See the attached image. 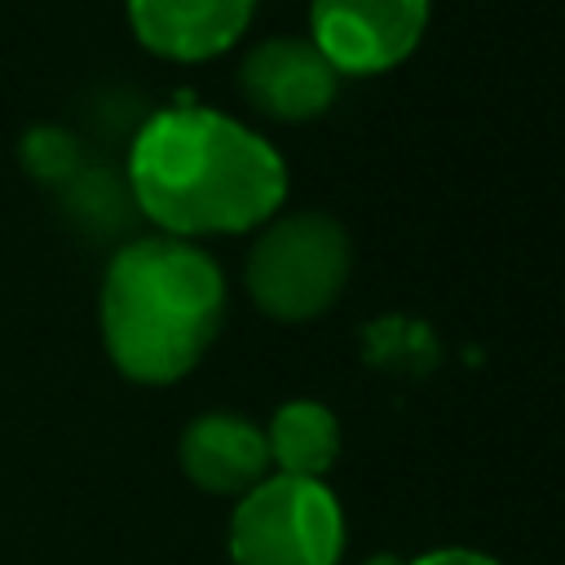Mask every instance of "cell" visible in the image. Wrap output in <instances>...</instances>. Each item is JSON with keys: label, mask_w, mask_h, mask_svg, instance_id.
Listing matches in <instances>:
<instances>
[{"label": "cell", "mask_w": 565, "mask_h": 565, "mask_svg": "<svg viewBox=\"0 0 565 565\" xmlns=\"http://www.w3.org/2000/svg\"><path fill=\"white\" fill-rule=\"evenodd\" d=\"M124 177L141 221L172 238L256 230L287 199L282 154L247 124L194 102L137 124Z\"/></svg>", "instance_id": "cell-1"}, {"label": "cell", "mask_w": 565, "mask_h": 565, "mask_svg": "<svg viewBox=\"0 0 565 565\" xmlns=\"http://www.w3.org/2000/svg\"><path fill=\"white\" fill-rule=\"evenodd\" d=\"M102 344L132 384H177L225 322V278L190 238H128L102 278Z\"/></svg>", "instance_id": "cell-2"}, {"label": "cell", "mask_w": 565, "mask_h": 565, "mask_svg": "<svg viewBox=\"0 0 565 565\" xmlns=\"http://www.w3.org/2000/svg\"><path fill=\"white\" fill-rule=\"evenodd\" d=\"M353 274V247L335 216L296 212L274 221L247 256V291L260 313L278 322H309L327 313Z\"/></svg>", "instance_id": "cell-3"}, {"label": "cell", "mask_w": 565, "mask_h": 565, "mask_svg": "<svg viewBox=\"0 0 565 565\" xmlns=\"http://www.w3.org/2000/svg\"><path fill=\"white\" fill-rule=\"evenodd\" d=\"M344 552V512L322 481L265 477L230 516L234 565H335Z\"/></svg>", "instance_id": "cell-4"}, {"label": "cell", "mask_w": 565, "mask_h": 565, "mask_svg": "<svg viewBox=\"0 0 565 565\" xmlns=\"http://www.w3.org/2000/svg\"><path fill=\"white\" fill-rule=\"evenodd\" d=\"M428 9L433 0H313V44L335 75H384L419 49Z\"/></svg>", "instance_id": "cell-5"}, {"label": "cell", "mask_w": 565, "mask_h": 565, "mask_svg": "<svg viewBox=\"0 0 565 565\" xmlns=\"http://www.w3.org/2000/svg\"><path fill=\"white\" fill-rule=\"evenodd\" d=\"M335 66L318 53L313 40H265L256 44L238 66V93L243 102L278 124H305L318 119L335 102Z\"/></svg>", "instance_id": "cell-6"}, {"label": "cell", "mask_w": 565, "mask_h": 565, "mask_svg": "<svg viewBox=\"0 0 565 565\" xmlns=\"http://www.w3.org/2000/svg\"><path fill=\"white\" fill-rule=\"evenodd\" d=\"M256 0H128L132 35L168 62H207L238 44Z\"/></svg>", "instance_id": "cell-7"}, {"label": "cell", "mask_w": 565, "mask_h": 565, "mask_svg": "<svg viewBox=\"0 0 565 565\" xmlns=\"http://www.w3.org/2000/svg\"><path fill=\"white\" fill-rule=\"evenodd\" d=\"M177 459H181V472L190 477V486H199L207 494L243 499L252 486H260L269 477L265 428H256L252 419L230 415V411H207V415L190 419L177 441Z\"/></svg>", "instance_id": "cell-8"}, {"label": "cell", "mask_w": 565, "mask_h": 565, "mask_svg": "<svg viewBox=\"0 0 565 565\" xmlns=\"http://www.w3.org/2000/svg\"><path fill=\"white\" fill-rule=\"evenodd\" d=\"M265 441H269V463H278L282 477L318 481L340 455V424L322 402L296 397L274 411Z\"/></svg>", "instance_id": "cell-9"}, {"label": "cell", "mask_w": 565, "mask_h": 565, "mask_svg": "<svg viewBox=\"0 0 565 565\" xmlns=\"http://www.w3.org/2000/svg\"><path fill=\"white\" fill-rule=\"evenodd\" d=\"M57 203H62V216L71 221V230H79L93 243L119 238L141 221L128 177L115 168H102V163H84L66 185H57Z\"/></svg>", "instance_id": "cell-10"}, {"label": "cell", "mask_w": 565, "mask_h": 565, "mask_svg": "<svg viewBox=\"0 0 565 565\" xmlns=\"http://www.w3.org/2000/svg\"><path fill=\"white\" fill-rule=\"evenodd\" d=\"M18 163L40 185H53L57 190V185H66L84 168V154H79L75 132H66L57 124H31L22 132V141H18Z\"/></svg>", "instance_id": "cell-11"}, {"label": "cell", "mask_w": 565, "mask_h": 565, "mask_svg": "<svg viewBox=\"0 0 565 565\" xmlns=\"http://www.w3.org/2000/svg\"><path fill=\"white\" fill-rule=\"evenodd\" d=\"M406 565H499V561L486 556V552H472V547H437V552L415 556V561H406Z\"/></svg>", "instance_id": "cell-12"}, {"label": "cell", "mask_w": 565, "mask_h": 565, "mask_svg": "<svg viewBox=\"0 0 565 565\" xmlns=\"http://www.w3.org/2000/svg\"><path fill=\"white\" fill-rule=\"evenodd\" d=\"M366 565H406V561H397V556H371Z\"/></svg>", "instance_id": "cell-13"}]
</instances>
